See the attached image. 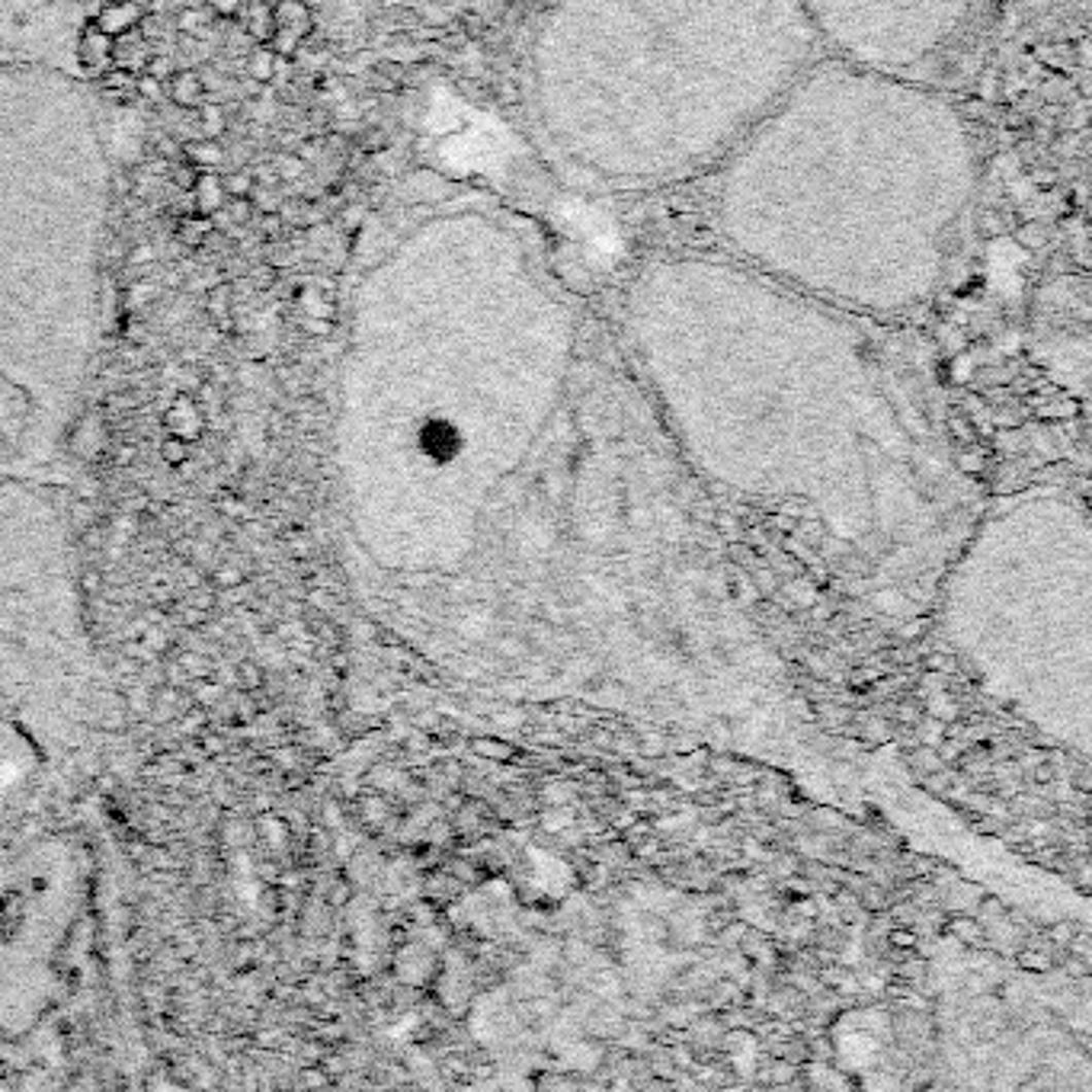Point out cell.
<instances>
[{"instance_id":"1","label":"cell","mask_w":1092,"mask_h":1092,"mask_svg":"<svg viewBox=\"0 0 1092 1092\" xmlns=\"http://www.w3.org/2000/svg\"><path fill=\"white\" fill-rule=\"evenodd\" d=\"M730 260L849 314L923 308L978 190L964 115L907 74L814 62L715 167Z\"/></svg>"},{"instance_id":"2","label":"cell","mask_w":1092,"mask_h":1092,"mask_svg":"<svg viewBox=\"0 0 1092 1092\" xmlns=\"http://www.w3.org/2000/svg\"><path fill=\"white\" fill-rule=\"evenodd\" d=\"M820 48L805 0H551L528 103L565 164L651 190L715 170Z\"/></svg>"},{"instance_id":"3","label":"cell","mask_w":1092,"mask_h":1092,"mask_svg":"<svg viewBox=\"0 0 1092 1092\" xmlns=\"http://www.w3.org/2000/svg\"><path fill=\"white\" fill-rule=\"evenodd\" d=\"M805 10L843 62L913 77L958 39L974 0H805Z\"/></svg>"},{"instance_id":"4","label":"cell","mask_w":1092,"mask_h":1092,"mask_svg":"<svg viewBox=\"0 0 1092 1092\" xmlns=\"http://www.w3.org/2000/svg\"><path fill=\"white\" fill-rule=\"evenodd\" d=\"M314 29V13L305 0H276L273 4V39L270 48L279 58H295Z\"/></svg>"},{"instance_id":"5","label":"cell","mask_w":1092,"mask_h":1092,"mask_svg":"<svg viewBox=\"0 0 1092 1092\" xmlns=\"http://www.w3.org/2000/svg\"><path fill=\"white\" fill-rule=\"evenodd\" d=\"M413 442H417V452L433 465H449L465 449V433L449 417H423L413 430Z\"/></svg>"},{"instance_id":"6","label":"cell","mask_w":1092,"mask_h":1092,"mask_svg":"<svg viewBox=\"0 0 1092 1092\" xmlns=\"http://www.w3.org/2000/svg\"><path fill=\"white\" fill-rule=\"evenodd\" d=\"M112 48H115V39L106 36L94 20H87L83 29H80V36H77V48H74L77 68L83 74H91V77H100L106 68L115 65L112 62Z\"/></svg>"},{"instance_id":"7","label":"cell","mask_w":1092,"mask_h":1092,"mask_svg":"<svg viewBox=\"0 0 1092 1092\" xmlns=\"http://www.w3.org/2000/svg\"><path fill=\"white\" fill-rule=\"evenodd\" d=\"M161 426L170 436H180L186 442H199L205 436V413H202V407H199V401L193 395H176L167 404V410H164Z\"/></svg>"},{"instance_id":"8","label":"cell","mask_w":1092,"mask_h":1092,"mask_svg":"<svg viewBox=\"0 0 1092 1092\" xmlns=\"http://www.w3.org/2000/svg\"><path fill=\"white\" fill-rule=\"evenodd\" d=\"M144 16V4L141 0H100L97 13L91 16L106 36H123L138 29V20Z\"/></svg>"},{"instance_id":"9","label":"cell","mask_w":1092,"mask_h":1092,"mask_svg":"<svg viewBox=\"0 0 1092 1092\" xmlns=\"http://www.w3.org/2000/svg\"><path fill=\"white\" fill-rule=\"evenodd\" d=\"M164 91L167 100L180 109H196L205 97H209V87H205V77L193 68H176L164 77Z\"/></svg>"},{"instance_id":"10","label":"cell","mask_w":1092,"mask_h":1092,"mask_svg":"<svg viewBox=\"0 0 1092 1092\" xmlns=\"http://www.w3.org/2000/svg\"><path fill=\"white\" fill-rule=\"evenodd\" d=\"M253 45H270L273 39V4L270 0H241V10L234 16Z\"/></svg>"},{"instance_id":"11","label":"cell","mask_w":1092,"mask_h":1092,"mask_svg":"<svg viewBox=\"0 0 1092 1092\" xmlns=\"http://www.w3.org/2000/svg\"><path fill=\"white\" fill-rule=\"evenodd\" d=\"M190 196H193V212L215 218V215L225 209V202H228V193H225V183H221V173H215V170H199Z\"/></svg>"},{"instance_id":"12","label":"cell","mask_w":1092,"mask_h":1092,"mask_svg":"<svg viewBox=\"0 0 1092 1092\" xmlns=\"http://www.w3.org/2000/svg\"><path fill=\"white\" fill-rule=\"evenodd\" d=\"M180 161H186L196 170H215L225 161V151L218 138H190L180 144Z\"/></svg>"},{"instance_id":"13","label":"cell","mask_w":1092,"mask_h":1092,"mask_svg":"<svg viewBox=\"0 0 1092 1092\" xmlns=\"http://www.w3.org/2000/svg\"><path fill=\"white\" fill-rule=\"evenodd\" d=\"M74 452L83 458V462H97L103 452H106V426L100 420H80L77 430H74Z\"/></svg>"},{"instance_id":"14","label":"cell","mask_w":1092,"mask_h":1092,"mask_svg":"<svg viewBox=\"0 0 1092 1092\" xmlns=\"http://www.w3.org/2000/svg\"><path fill=\"white\" fill-rule=\"evenodd\" d=\"M212 234H215V225H212L209 215L190 212V215H183L180 221H176V241L186 244V247H193V250H199V247L209 244Z\"/></svg>"},{"instance_id":"15","label":"cell","mask_w":1092,"mask_h":1092,"mask_svg":"<svg viewBox=\"0 0 1092 1092\" xmlns=\"http://www.w3.org/2000/svg\"><path fill=\"white\" fill-rule=\"evenodd\" d=\"M276 68H279V55L270 45H253L247 55V80H253L257 87L273 83L276 80Z\"/></svg>"},{"instance_id":"16","label":"cell","mask_w":1092,"mask_h":1092,"mask_svg":"<svg viewBox=\"0 0 1092 1092\" xmlns=\"http://www.w3.org/2000/svg\"><path fill=\"white\" fill-rule=\"evenodd\" d=\"M212 23H221L209 7L205 4H190L180 10V16H176V26H180V33L186 36H196V39H205L212 33Z\"/></svg>"},{"instance_id":"17","label":"cell","mask_w":1092,"mask_h":1092,"mask_svg":"<svg viewBox=\"0 0 1092 1092\" xmlns=\"http://www.w3.org/2000/svg\"><path fill=\"white\" fill-rule=\"evenodd\" d=\"M97 80H100L103 91H106V94H112V97H132V94H135V80H138V74H135V71H129V68H123V65H112V68H106Z\"/></svg>"},{"instance_id":"18","label":"cell","mask_w":1092,"mask_h":1092,"mask_svg":"<svg viewBox=\"0 0 1092 1092\" xmlns=\"http://www.w3.org/2000/svg\"><path fill=\"white\" fill-rule=\"evenodd\" d=\"M196 115H199L202 138H218V135L228 129V112H225V106H218V103L202 100V103L196 106Z\"/></svg>"},{"instance_id":"19","label":"cell","mask_w":1092,"mask_h":1092,"mask_svg":"<svg viewBox=\"0 0 1092 1092\" xmlns=\"http://www.w3.org/2000/svg\"><path fill=\"white\" fill-rule=\"evenodd\" d=\"M190 449H193V442L164 433L161 446H158V455H161V462H164L167 468H183V465L190 462V455H193Z\"/></svg>"},{"instance_id":"20","label":"cell","mask_w":1092,"mask_h":1092,"mask_svg":"<svg viewBox=\"0 0 1092 1092\" xmlns=\"http://www.w3.org/2000/svg\"><path fill=\"white\" fill-rule=\"evenodd\" d=\"M221 183H225L228 199H253L257 176L250 170H231V173L221 176Z\"/></svg>"},{"instance_id":"21","label":"cell","mask_w":1092,"mask_h":1092,"mask_svg":"<svg viewBox=\"0 0 1092 1092\" xmlns=\"http://www.w3.org/2000/svg\"><path fill=\"white\" fill-rule=\"evenodd\" d=\"M263 680H267V673H263V667L250 657L238 660L234 663V683H238L244 692H257L263 686Z\"/></svg>"},{"instance_id":"22","label":"cell","mask_w":1092,"mask_h":1092,"mask_svg":"<svg viewBox=\"0 0 1092 1092\" xmlns=\"http://www.w3.org/2000/svg\"><path fill=\"white\" fill-rule=\"evenodd\" d=\"M135 97H141V100H151V103H158L161 97H167V91H164V77H158V74H151V71L138 74V80H135Z\"/></svg>"},{"instance_id":"23","label":"cell","mask_w":1092,"mask_h":1092,"mask_svg":"<svg viewBox=\"0 0 1092 1092\" xmlns=\"http://www.w3.org/2000/svg\"><path fill=\"white\" fill-rule=\"evenodd\" d=\"M305 173V158L299 155H279L276 158V180L279 183H292Z\"/></svg>"},{"instance_id":"24","label":"cell","mask_w":1092,"mask_h":1092,"mask_svg":"<svg viewBox=\"0 0 1092 1092\" xmlns=\"http://www.w3.org/2000/svg\"><path fill=\"white\" fill-rule=\"evenodd\" d=\"M949 932H952L955 939L967 942V946H981V939H984V929H981L978 920H961V917L949 923Z\"/></svg>"},{"instance_id":"25","label":"cell","mask_w":1092,"mask_h":1092,"mask_svg":"<svg viewBox=\"0 0 1092 1092\" xmlns=\"http://www.w3.org/2000/svg\"><path fill=\"white\" fill-rule=\"evenodd\" d=\"M253 209H257L253 199H228L221 212H228L234 225H247L253 218Z\"/></svg>"},{"instance_id":"26","label":"cell","mask_w":1092,"mask_h":1092,"mask_svg":"<svg viewBox=\"0 0 1092 1092\" xmlns=\"http://www.w3.org/2000/svg\"><path fill=\"white\" fill-rule=\"evenodd\" d=\"M285 231V215L282 212H260V234L267 241H276Z\"/></svg>"},{"instance_id":"27","label":"cell","mask_w":1092,"mask_h":1092,"mask_svg":"<svg viewBox=\"0 0 1092 1092\" xmlns=\"http://www.w3.org/2000/svg\"><path fill=\"white\" fill-rule=\"evenodd\" d=\"M196 176H199V170H196V167H190L186 161L176 158V167H173V173H170V180H173L176 186L190 193V190H193V183H196Z\"/></svg>"},{"instance_id":"28","label":"cell","mask_w":1092,"mask_h":1092,"mask_svg":"<svg viewBox=\"0 0 1092 1092\" xmlns=\"http://www.w3.org/2000/svg\"><path fill=\"white\" fill-rule=\"evenodd\" d=\"M199 4L209 7L218 20H234L241 10V0H199Z\"/></svg>"},{"instance_id":"29","label":"cell","mask_w":1092,"mask_h":1092,"mask_svg":"<svg viewBox=\"0 0 1092 1092\" xmlns=\"http://www.w3.org/2000/svg\"><path fill=\"white\" fill-rule=\"evenodd\" d=\"M1019 964L1025 967V970H1051V958L1048 955H1042V952H1022L1019 955Z\"/></svg>"},{"instance_id":"30","label":"cell","mask_w":1092,"mask_h":1092,"mask_svg":"<svg viewBox=\"0 0 1092 1092\" xmlns=\"http://www.w3.org/2000/svg\"><path fill=\"white\" fill-rule=\"evenodd\" d=\"M100 580H103V577H100V571H83V574H80V589H83L87 596H97L100 589H103V583H100Z\"/></svg>"},{"instance_id":"31","label":"cell","mask_w":1092,"mask_h":1092,"mask_svg":"<svg viewBox=\"0 0 1092 1092\" xmlns=\"http://www.w3.org/2000/svg\"><path fill=\"white\" fill-rule=\"evenodd\" d=\"M917 932H910V929H894L891 932V946H897V949H917Z\"/></svg>"},{"instance_id":"32","label":"cell","mask_w":1092,"mask_h":1092,"mask_svg":"<svg viewBox=\"0 0 1092 1092\" xmlns=\"http://www.w3.org/2000/svg\"><path fill=\"white\" fill-rule=\"evenodd\" d=\"M151 260H155V247L151 244H138L129 253V263H135V267H141V263H151Z\"/></svg>"},{"instance_id":"33","label":"cell","mask_w":1092,"mask_h":1092,"mask_svg":"<svg viewBox=\"0 0 1092 1092\" xmlns=\"http://www.w3.org/2000/svg\"><path fill=\"white\" fill-rule=\"evenodd\" d=\"M926 667L932 670V673H942V676H946V673H952L955 670V663L946 657V654H932L929 660H926Z\"/></svg>"},{"instance_id":"34","label":"cell","mask_w":1092,"mask_h":1092,"mask_svg":"<svg viewBox=\"0 0 1092 1092\" xmlns=\"http://www.w3.org/2000/svg\"><path fill=\"white\" fill-rule=\"evenodd\" d=\"M1051 939L1057 942V946H1070V939H1073V926H1064V923L1051 926Z\"/></svg>"},{"instance_id":"35","label":"cell","mask_w":1092,"mask_h":1092,"mask_svg":"<svg viewBox=\"0 0 1092 1092\" xmlns=\"http://www.w3.org/2000/svg\"><path fill=\"white\" fill-rule=\"evenodd\" d=\"M715 525L721 528L724 536H737V528H741V522L730 519V516H718V519H715Z\"/></svg>"},{"instance_id":"36","label":"cell","mask_w":1092,"mask_h":1092,"mask_svg":"<svg viewBox=\"0 0 1092 1092\" xmlns=\"http://www.w3.org/2000/svg\"><path fill=\"white\" fill-rule=\"evenodd\" d=\"M756 583H759L762 589H776V574H773V571H762Z\"/></svg>"}]
</instances>
